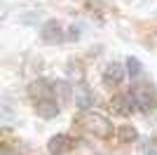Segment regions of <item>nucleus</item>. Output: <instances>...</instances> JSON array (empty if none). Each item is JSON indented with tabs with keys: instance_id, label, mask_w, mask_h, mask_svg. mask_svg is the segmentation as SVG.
<instances>
[{
	"instance_id": "1",
	"label": "nucleus",
	"mask_w": 157,
	"mask_h": 155,
	"mask_svg": "<svg viewBox=\"0 0 157 155\" xmlns=\"http://www.w3.org/2000/svg\"><path fill=\"white\" fill-rule=\"evenodd\" d=\"M75 122L80 125V129H85L89 136L98 139V141H105V139H113L117 127L113 125V120L98 110H87V113H78Z\"/></svg>"
},
{
	"instance_id": "2",
	"label": "nucleus",
	"mask_w": 157,
	"mask_h": 155,
	"mask_svg": "<svg viewBox=\"0 0 157 155\" xmlns=\"http://www.w3.org/2000/svg\"><path fill=\"white\" fill-rule=\"evenodd\" d=\"M129 94L134 97V101H136L138 113L148 115V113H155L157 110V87L150 80L143 78V80H138V82H131Z\"/></svg>"
},
{
	"instance_id": "3",
	"label": "nucleus",
	"mask_w": 157,
	"mask_h": 155,
	"mask_svg": "<svg viewBox=\"0 0 157 155\" xmlns=\"http://www.w3.org/2000/svg\"><path fill=\"white\" fill-rule=\"evenodd\" d=\"M66 28H68V26H63L59 19H47V21L40 24L38 35H40V40H42L45 45H61V42H68Z\"/></svg>"
},
{
	"instance_id": "4",
	"label": "nucleus",
	"mask_w": 157,
	"mask_h": 155,
	"mask_svg": "<svg viewBox=\"0 0 157 155\" xmlns=\"http://www.w3.org/2000/svg\"><path fill=\"white\" fill-rule=\"evenodd\" d=\"M124 80H127V68H124V64H120V61H108V64L101 68V82H103V87H108V89H120Z\"/></svg>"
},
{
	"instance_id": "5",
	"label": "nucleus",
	"mask_w": 157,
	"mask_h": 155,
	"mask_svg": "<svg viewBox=\"0 0 157 155\" xmlns=\"http://www.w3.org/2000/svg\"><path fill=\"white\" fill-rule=\"evenodd\" d=\"M73 106L78 108V113L96 110V94H94V89L87 87L85 82H73Z\"/></svg>"
},
{
	"instance_id": "6",
	"label": "nucleus",
	"mask_w": 157,
	"mask_h": 155,
	"mask_svg": "<svg viewBox=\"0 0 157 155\" xmlns=\"http://www.w3.org/2000/svg\"><path fill=\"white\" fill-rule=\"evenodd\" d=\"M110 110L115 113V115H122V117H131V115L138 113L136 101H134V97L129 94V89L117 92V94L110 99Z\"/></svg>"
},
{
	"instance_id": "7",
	"label": "nucleus",
	"mask_w": 157,
	"mask_h": 155,
	"mask_svg": "<svg viewBox=\"0 0 157 155\" xmlns=\"http://www.w3.org/2000/svg\"><path fill=\"white\" fill-rule=\"evenodd\" d=\"M75 150V139L71 134H52L49 136V141H47V153L49 155H71Z\"/></svg>"
},
{
	"instance_id": "8",
	"label": "nucleus",
	"mask_w": 157,
	"mask_h": 155,
	"mask_svg": "<svg viewBox=\"0 0 157 155\" xmlns=\"http://www.w3.org/2000/svg\"><path fill=\"white\" fill-rule=\"evenodd\" d=\"M33 110H35L38 117H42V120H54V117L61 115V103L54 97H47V99H40V101L33 103Z\"/></svg>"
},
{
	"instance_id": "9",
	"label": "nucleus",
	"mask_w": 157,
	"mask_h": 155,
	"mask_svg": "<svg viewBox=\"0 0 157 155\" xmlns=\"http://www.w3.org/2000/svg\"><path fill=\"white\" fill-rule=\"evenodd\" d=\"M124 68H127V78H129L131 82H138V80H143L145 78V71H143V64H141V59L138 57H127L124 59Z\"/></svg>"
},
{
	"instance_id": "10",
	"label": "nucleus",
	"mask_w": 157,
	"mask_h": 155,
	"mask_svg": "<svg viewBox=\"0 0 157 155\" xmlns=\"http://www.w3.org/2000/svg\"><path fill=\"white\" fill-rule=\"evenodd\" d=\"M115 136H117V141H120V143H136L138 139H141V134H138V129H136V125H131V122L120 125L117 132H115Z\"/></svg>"
},
{
	"instance_id": "11",
	"label": "nucleus",
	"mask_w": 157,
	"mask_h": 155,
	"mask_svg": "<svg viewBox=\"0 0 157 155\" xmlns=\"http://www.w3.org/2000/svg\"><path fill=\"white\" fill-rule=\"evenodd\" d=\"M66 38H68V42H78L82 38V24H71L66 28Z\"/></svg>"
}]
</instances>
